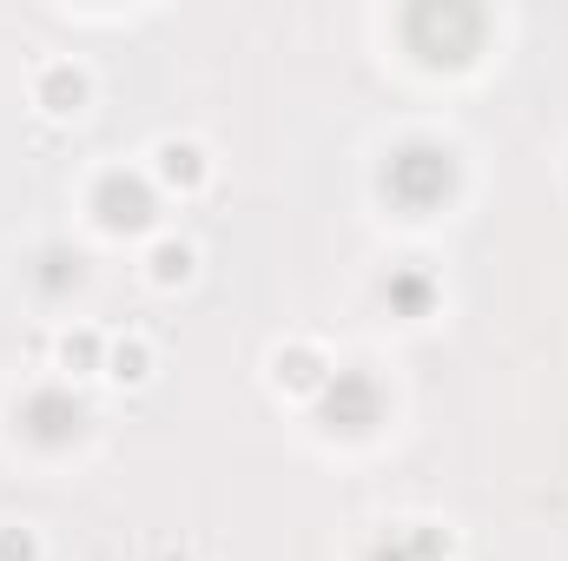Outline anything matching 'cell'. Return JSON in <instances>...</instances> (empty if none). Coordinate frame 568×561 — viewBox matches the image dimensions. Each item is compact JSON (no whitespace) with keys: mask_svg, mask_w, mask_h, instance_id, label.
Wrapping results in <instances>:
<instances>
[{"mask_svg":"<svg viewBox=\"0 0 568 561\" xmlns=\"http://www.w3.org/2000/svg\"><path fill=\"white\" fill-rule=\"evenodd\" d=\"M60 364H67L73 377H87V370H106V344H100L93 330H67V337H60Z\"/></svg>","mask_w":568,"mask_h":561,"instance_id":"30bf717a","label":"cell"},{"mask_svg":"<svg viewBox=\"0 0 568 561\" xmlns=\"http://www.w3.org/2000/svg\"><path fill=\"white\" fill-rule=\"evenodd\" d=\"M0 561H40V536L33 529H0Z\"/></svg>","mask_w":568,"mask_h":561,"instance_id":"4fadbf2b","label":"cell"},{"mask_svg":"<svg viewBox=\"0 0 568 561\" xmlns=\"http://www.w3.org/2000/svg\"><path fill=\"white\" fill-rule=\"evenodd\" d=\"M397 549H404V561H443L449 555V536L429 529V522H410V529L397 536Z\"/></svg>","mask_w":568,"mask_h":561,"instance_id":"8fae6325","label":"cell"},{"mask_svg":"<svg viewBox=\"0 0 568 561\" xmlns=\"http://www.w3.org/2000/svg\"><path fill=\"white\" fill-rule=\"evenodd\" d=\"M384 297H390V304H404V310H424V304H429V284L417 278V272H404V278L384 284Z\"/></svg>","mask_w":568,"mask_h":561,"instance_id":"7c38bea8","label":"cell"},{"mask_svg":"<svg viewBox=\"0 0 568 561\" xmlns=\"http://www.w3.org/2000/svg\"><path fill=\"white\" fill-rule=\"evenodd\" d=\"M93 212H100V225L106 232H145L152 225V185L145 178H133V172H100V185H93Z\"/></svg>","mask_w":568,"mask_h":561,"instance_id":"7a4b0ae2","label":"cell"},{"mask_svg":"<svg viewBox=\"0 0 568 561\" xmlns=\"http://www.w3.org/2000/svg\"><path fill=\"white\" fill-rule=\"evenodd\" d=\"M272 384L291 390V397H317L331 384V364H324L317 344H284L278 357H272Z\"/></svg>","mask_w":568,"mask_h":561,"instance_id":"8992f818","label":"cell"},{"mask_svg":"<svg viewBox=\"0 0 568 561\" xmlns=\"http://www.w3.org/2000/svg\"><path fill=\"white\" fill-rule=\"evenodd\" d=\"M20 422H27V436H33V442L60 449V442H73V436H80V422H87V404H80L73 390H40V397H27Z\"/></svg>","mask_w":568,"mask_h":561,"instance_id":"277c9868","label":"cell"},{"mask_svg":"<svg viewBox=\"0 0 568 561\" xmlns=\"http://www.w3.org/2000/svg\"><path fill=\"white\" fill-rule=\"evenodd\" d=\"M371 422H377V384L357 377V370H337V377L324 384V429L357 436V429H371Z\"/></svg>","mask_w":568,"mask_h":561,"instance_id":"3957f363","label":"cell"},{"mask_svg":"<svg viewBox=\"0 0 568 561\" xmlns=\"http://www.w3.org/2000/svg\"><path fill=\"white\" fill-rule=\"evenodd\" d=\"M152 172L172 185V192H199L205 185V145L199 140H159V152H152Z\"/></svg>","mask_w":568,"mask_h":561,"instance_id":"52a82bcc","label":"cell"},{"mask_svg":"<svg viewBox=\"0 0 568 561\" xmlns=\"http://www.w3.org/2000/svg\"><path fill=\"white\" fill-rule=\"evenodd\" d=\"M106 377H113V384H145V377H152V350H145L140 337L106 344Z\"/></svg>","mask_w":568,"mask_h":561,"instance_id":"9c48e42d","label":"cell"},{"mask_svg":"<svg viewBox=\"0 0 568 561\" xmlns=\"http://www.w3.org/2000/svg\"><path fill=\"white\" fill-rule=\"evenodd\" d=\"M449 178H456V165H449L443 145H404V152L390 159V172H384V185H390L404 205H436V198L449 192Z\"/></svg>","mask_w":568,"mask_h":561,"instance_id":"6da1fadb","label":"cell"},{"mask_svg":"<svg viewBox=\"0 0 568 561\" xmlns=\"http://www.w3.org/2000/svg\"><path fill=\"white\" fill-rule=\"evenodd\" d=\"M87 73L73 67V60H47L40 73H33V106L40 113H53V120H80L87 113Z\"/></svg>","mask_w":568,"mask_h":561,"instance_id":"5b68a950","label":"cell"},{"mask_svg":"<svg viewBox=\"0 0 568 561\" xmlns=\"http://www.w3.org/2000/svg\"><path fill=\"white\" fill-rule=\"evenodd\" d=\"M192 265H199V258H192V245H185V238H159V245L145 252V272H152V284H165V290L192 278Z\"/></svg>","mask_w":568,"mask_h":561,"instance_id":"ba28073f","label":"cell"}]
</instances>
